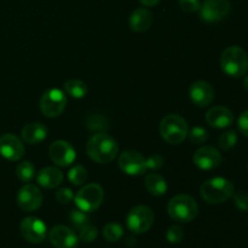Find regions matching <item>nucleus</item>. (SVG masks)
Masks as SVG:
<instances>
[{
	"instance_id": "10",
	"label": "nucleus",
	"mask_w": 248,
	"mask_h": 248,
	"mask_svg": "<svg viewBox=\"0 0 248 248\" xmlns=\"http://www.w3.org/2000/svg\"><path fill=\"white\" fill-rule=\"evenodd\" d=\"M119 167L128 176H140L147 171V159L135 150H126L119 156Z\"/></svg>"
},
{
	"instance_id": "21",
	"label": "nucleus",
	"mask_w": 248,
	"mask_h": 248,
	"mask_svg": "<svg viewBox=\"0 0 248 248\" xmlns=\"http://www.w3.org/2000/svg\"><path fill=\"white\" fill-rule=\"evenodd\" d=\"M153 23V14L147 9H136L130 16V27L133 31L142 33L148 31Z\"/></svg>"
},
{
	"instance_id": "12",
	"label": "nucleus",
	"mask_w": 248,
	"mask_h": 248,
	"mask_svg": "<svg viewBox=\"0 0 248 248\" xmlns=\"http://www.w3.org/2000/svg\"><path fill=\"white\" fill-rule=\"evenodd\" d=\"M48 155L53 164L60 167H67L77 159V153L73 145L67 140H56L48 148Z\"/></svg>"
},
{
	"instance_id": "9",
	"label": "nucleus",
	"mask_w": 248,
	"mask_h": 248,
	"mask_svg": "<svg viewBox=\"0 0 248 248\" xmlns=\"http://www.w3.org/2000/svg\"><path fill=\"white\" fill-rule=\"evenodd\" d=\"M19 230L23 239L31 244H41L45 241L47 235L46 224L36 217L24 218L19 225Z\"/></svg>"
},
{
	"instance_id": "7",
	"label": "nucleus",
	"mask_w": 248,
	"mask_h": 248,
	"mask_svg": "<svg viewBox=\"0 0 248 248\" xmlns=\"http://www.w3.org/2000/svg\"><path fill=\"white\" fill-rule=\"evenodd\" d=\"M154 224V212L148 206L133 207L126 218V225L133 234H144Z\"/></svg>"
},
{
	"instance_id": "20",
	"label": "nucleus",
	"mask_w": 248,
	"mask_h": 248,
	"mask_svg": "<svg viewBox=\"0 0 248 248\" xmlns=\"http://www.w3.org/2000/svg\"><path fill=\"white\" fill-rule=\"evenodd\" d=\"M62 171L56 167H45V169L40 170L36 174V182L40 186L46 189H53L56 186H61L63 182Z\"/></svg>"
},
{
	"instance_id": "31",
	"label": "nucleus",
	"mask_w": 248,
	"mask_h": 248,
	"mask_svg": "<svg viewBox=\"0 0 248 248\" xmlns=\"http://www.w3.org/2000/svg\"><path fill=\"white\" fill-rule=\"evenodd\" d=\"M87 126L91 130H97V128L107 130V127H108V121L103 116L98 115V114H93V115L89 116V119H87Z\"/></svg>"
},
{
	"instance_id": "13",
	"label": "nucleus",
	"mask_w": 248,
	"mask_h": 248,
	"mask_svg": "<svg viewBox=\"0 0 248 248\" xmlns=\"http://www.w3.org/2000/svg\"><path fill=\"white\" fill-rule=\"evenodd\" d=\"M229 12V0H205L200 7V17L208 23L222 21Z\"/></svg>"
},
{
	"instance_id": "38",
	"label": "nucleus",
	"mask_w": 248,
	"mask_h": 248,
	"mask_svg": "<svg viewBox=\"0 0 248 248\" xmlns=\"http://www.w3.org/2000/svg\"><path fill=\"white\" fill-rule=\"evenodd\" d=\"M140 4H143L144 6H155L160 2V0H140Z\"/></svg>"
},
{
	"instance_id": "28",
	"label": "nucleus",
	"mask_w": 248,
	"mask_h": 248,
	"mask_svg": "<svg viewBox=\"0 0 248 248\" xmlns=\"http://www.w3.org/2000/svg\"><path fill=\"white\" fill-rule=\"evenodd\" d=\"M219 147L223 150H229L234 148L237 143V135L235 131H227V132L222 133L219 137Z\"/></svg>"
},
{
	"instance_id": "26",
	"label": "nucleus",
	"mask_w": 248,
	"mask_h": 248,
	"mask_svg": "<svg viewBox=\"0 0 248 248\" xmlns=\"http://www.w3.org/2000/svg\"><path fill=\"white\" fill-rule=\"evenodd\" d=\"M68 179H69V182L73 186H82V184H85V182L87 181L86 169H85L84 166H81V165H77V166H74L69 171V173H68Z\"/></svg>"
},
{
	"instance_id": "35",
	"label": "nucleus",
	"mask_w": 248,
	"mask_h": 248,
	"mask_svg": "<svg viewBox=\"0 0 248 248\" xmlns=\"http://www.w3.org/2000/svg\"><path fill=\"white\" fill-rule=\"evenodd\" d=\"M74 199V194L69 188H62L56 193V200L62 205H68Z\"/></svg>"
},
{
	"instance_id": "19",
	"label": "nucleus",
	"mask_w": 248,
	"mask_h": 248,
	"mask_svg": "<svg viewBox=\"0 0 248 248\" xmlns=\"http://www.w3.org/2000/svg\"><path fill=\"white\" fill-rule=\"evenodd\" d=\"M22 140L28 144H39L47 137V127L41 123L27 124L22 128Z\"/></svg>"
},
{
	"instance_id": "2",
	"label": "nucleus",
	"mask_w": 248,
	"mask_h": 248,
	"mask_svg": "<svg viewBox=\"0 0 248 248\" xmlns=\"http://www.w3.org/2000/svg\"><path fill=\"white\" fill-rule=\"evenodd\" d=\"M220 68L232 78H241L248 70V56L240 46H230L220 56Z\"/></svg>"
},
{
	"instance_id": "32",
	"label": "nucleus",
	"mask_w": 248,
	"mask_h": 248,
	"mask_svg": "<svg viewBox=\"0 0 248 248\" xmlns=\"http://www.w3.org/2000/svg\"><path fill=\"white\" fill-rule=\"evenodd\" d=\"M97 235H98L97 228L92 227V225L89 224L80 230L79 239L82 240V241H85V242H92L97 239Z\"/></svg>"
},
{
	"instance_id": "15",
	"label": "nucleus",
	"mask_w": 248,
	"mask_h": 248,
	"mask_svg": "<svg viewBox=\"0 0 248 248\" xmlns=\"http://www.w3.org/2000/svg\"><path fill=\"white\" fill-rule=\"evenodd\" d=\"M0 154L9 161H18L24 155V145L17 136L6 133L0 137Z\"/></svg>"
},
{
	"instance_id": "29",
	"label": "nucleus",
	"mask_w": 248,
	"mask_h": 248,
	"mask_svg": "<svg viewBox=\"0 0 248 248\" xmlns=\"http://www.w3.org/2000/svg\"><path fill=\"white\" fill-rule=\"evenodd\" d=\"M188 135L194 144H201V143H205L208 140V132L203 127H200V126H195V127L191 128Z\"/></svg>"
},
{
	"instance_id": "22",
	"label": "nucleus",
	"mask_w": 248,
	"mask_h": 248,
	"mask_svg": "<svg viewBox=\"0 0 248 248\" xmlns=\"http://www.w3.org/2000/svg\"><path fill=\"white\" fill-rule=\"evenodd\" d=\"M145 188L149 191V194L154 196H162L166 194L167 191V183L165 181V178L162 176H160L159 173H152L148 174L145 177Z\"/></svg>"
},
{
	"instance_id": "11",
	"label": "nucleus",
	"mask_w": 248,
	"mask_h": 248,
	"mask_svg": "<svg viewBox=\"0 0 248 248\" xmlns=\"http://www.w3.org/2000/svg\"><path fill=\"white\" fill-rule=\"evenodd\" d=\"M17 205L26 212H34L43 205V194L34 184H26L17 194Z\"/></svg>"
},
{
	"instance_id": "25",
	"label": "nucleus",
	"mask_w": 248,
	"mask_h": 248,
	"mask_svg": "<svg viewBox=\"0 0 248 248\" xmlns=\"http://www.w3.org/2000/svg\"><path fill=\"white\" fill-rule=\"evenodd\" d=\"M124 229L119 223H108L103 228V236L107 241L116 242L123 237Z\"/></svg>"
},
{
	"instance_id": "6",
	"label": "nucleus",
	"mask_w": 248,
	"mask_h": 248,
	"mask_svg": "<svg viewBox=\"0 0 248 248\" xmlns=\"http://www.w3.org/2000/svg\"><path fill=\"white\" fill-rule=\"evenodd\" d=\"M104 200V190L99 184L91 183L80 189L74 196L75 205L84 212H93Z\"/></svg>"
},
{
	"instance_id": "16",
	"label": "nucleus",
	"mask_w": 248,
	"mask_h": 248,
	"mask_svg": "<svg viewBox=\"0 0 248 248\" xmlns=\"http://www.w3.org/2000/svg\"><path fill=\"white\" fill-rule=\"evenodd\" d=\"M193 160L198 169L210 171L219 166L222 162V155L213 147H201L195 152Z\"/></svg>"
},
{
	"instance_id": "23",
	"label": "nucleus",
	"mask_w": 248,
	"mask_h": 248,
	"mask_svg": "<svg viewBox=\"0 0 248 248\" xmlns=\"http://www.w3.org/2000/svg\"><path fill=\"white\" fill-rule=\"evenodd\" d=\"M64 91L73 98H82L86 96L87 86L81 80H67L64 82Z\"/></svg>"
},
{
	"instance_id": "17",
	"label": "nucleus",
	"mask_w": 248,
	"mask_h": 248,
	"mask_svg": "<svg viewBox=\"0 0 248 248\" xmlns=\"http://www.w3.org/2000/svg\"><path fill=\"white\" fill-rule=\"evenodd\" d=\"M189 97L195 106L203 108V107L210 106L213 102L215 91L207 81L199 80V81L191 84V86L189 87Z\"/></svg>"
},
{
	"instance_id": "1",
	"label": "nucleus",
	"mask_w": 248,
	"mask_h": 248,
	"mask_svg": "<svg viewBox=\"0 0 248 248\" xmlns=\"http://www.w3.org/2000/svg\"><path fill=\"white\" fill-rule=\"evenodd\" d=\"M86 152L90 159L98 164H109L116 157L119 145L108 133L99 132L92 136L86 144Z\"/></svg>"
},
{
	"instance_id": "36",
	"label": "nucleus",
	"mask_w": 248,
	"mask_h": 248,
	"mask_svg": "<svg viewBox=\"0 0 248 248\" xmlns=\"http://www.w3.org/2000/svg\"><path fill=\"white\" fill-rule=\"evenodd\" d=\"M164 165V157L159 154H154L147 159V169L159 170Z\"/></svg>"
},
{
	"instance_id": "34",
	"label": "nucleus",
	"mask_w": 248,
	"mask_h": 248,
	"mask_svg": "<svg viewBox=\"0 0 248 248\" xmlns=\"http://www.w3.org/2000/svg\"><path fill=\"white\" fill-rule=\"evenodd\" d=\"M179 6L186 14H191V12H196L200 10L201 2L200 0H179Z\"/></svg>"
},
{
	"instance_id": "39",
	"label": "nucleus",
	"mask_w": 248,
	"mask_h": 248,
	"mask_svg": "<svg viewBox=\"0 0 248 248\" xmlns=\"http://www.w3.org/2000/svg\"><path fill=\"white\" fill-rule=\"evenodd\" d=\"M242 85H244V89L248 92V75L244 78V81H242Z\"/></svg>"
},
{
	"instance_id": "5",
	"label": "nucleus",
	"mask_w": 248,
	"mask_h": 248,
	"mask_svg": "<svg viewBox=\"0 0 248 248\" xmlns=\"http://www.w3.org/2000/svg\"><path fill=\"white\" fill-rule=\"evenodd\" d=\"M160 135L170 144H181L188 136L189 127L186 119L177 114H169L160 123Z\"/></svg>"
},
{
	"instance_id": "30",
	"label": "nucleus",
	"mask_w": 248,
	"mask_h": 248,
	"mask_svg": "<svg viewBox=\"0 0 248 248\" xmlns=\"http://www.w3.org/2000/svg\"><path fill=\"white\" fill-rule=\"evenodd\" d=\"M184 237V230L183 228L179 225H172L169 228L166 232V239L170 244H178L183 240Z\"/></svg>"
},
{
	"instance_id": "27",
	"label": "nucleus",
	"mask_w": 248,
	"mask_h": 248,
	"mask_svg": "<svg viewBox=\"0 0 248 248\" xmlns=\"http://www.w3.org/2000/svg\"><path fill=\"white\" fill-rule=\"evenodd\" d=\"M69 220L72 223L73 227L75 228L77 230H81L82 228H85L86 225L90 224V218L87 216L86 212L81 210H73L72 212L69 213Z\"/></svg>"
},
{
	"instance_id": "3",
	"label": "nucleus",
	"mask_w": 248,
	"mask_h": 248,
	"mask_svg": "<svg viewBox=\"0 0 248 248\" xmlns=\"http://www.w3.org/2000/svg\"><path fill=\"white\" fill-rule=\"evenodd\" d=\"M200 194L206 202L218 205V203L225 202L230 196H232L234 186L229 179L216 177V178L208 179L201 186Z\"/></svg>"
},
{
	"instance_id": "4",
	"label": "nucleus",
	"mask_w": 248,
	"mask_h": 248,
	"mask_svg": "<svg viewBox=\"0 0 248 248\" xmlns=\"http://www.w3.org/2000/svg\"><path fill=\"white\" fill-rule=\"evenodd\" d=\"M167 213L176 222L188 223L196 218L199 213V206L195 199L186 194H179L167 205Z\"/></svg>"
},
{
	"instance_id": "33",
	"label": "nucleus",
	"mask_w": 248,
	"mask_h": 248,
	"mask_svg": "<svg viewBox=\"0 0 248 248\" xmlns=\"http://www.w3.org/2000/svg\"><path fill=\"white\" fill-rule=\"evenodd\" d=\"M234 195V203L240 211L245 212V211H248V193L244 190L236 191Z\"/></svg>"
},
{
	"instance_id": "18",
	"label": "nucleus",
	"mask_w": 248,
	"mask_h": 248,
	"mask_svg": "<svg viewBox=\"0 0 248 248\" xmlns=\"http://www.w3.org/2000/svg\"><path fill=\"white\" fill-rule=\"evenodd\" d=\"M206 121L208 125L215 128L229 127L234 121V114L225 107H213L206 114Z\"/></svg>"
},
{
	"instance_id": "14",
	"label": "nucleus",
	"mask_w": 248,
	"mask_h": 248,
	"mask_svg": "<svg viewBox=\"0 0 248 248\" xmlns=\"http://www.w3.org/2000/svg\"><path fill=\"white\" fill-rule=\"evenodd\" d=\"M51 245L56 248H77L79 245L78 235L65 225H56L48 232Z\"/></svg>"
},
{
	"instance_id": "37",
	"label": "nucleus",
	"mask_w": 248,
	"mask_h": 248,
	"mask_svg": "<svg viewBox=\"0 0 248 248\" xmlns=\"http://www.w3.org/2000/svg\"><path fill=\"white\" fill-rule=\"evenodd\" d=\"M237 126H239L240 132L248 137V110L244 111L241 114V116L239 118V121H237Z\"/></svg>"
},
{
	"instance_id": "24",
	"label": "nucleus",
	"mask_w": 248,
	"mask_h": 248,
	"mask_svg": "<svg viewBox=\"0 0 248 248\" xmlns=\"http://www.w3.org/2000/svg\"><path fill=\"white\" fill-rule=\"evenodd\" d=\"M16 176L23 183H28L35 177V167L31 161H22L16 167Z\"/></svg>"
},
{
	"instance_id": "8",
	"label": "nucleus",
	"mask_w": 248,
	"mask_h": 248,
	"mask_svg": "<svg viewBox=\"0 0 248 248\" xmlns=\"http://www.w3.org/2000/svg\"><path fill=\"white\" fill-rule=\"evenodd\" d=\"M67 107V97L61 90L51 89L40 98V110L47 118H57Z\"/></svg>"
}]
</instances>
